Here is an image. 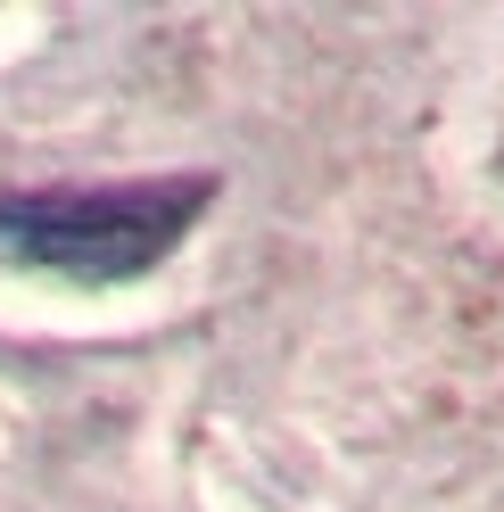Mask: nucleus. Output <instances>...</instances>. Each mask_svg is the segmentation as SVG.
<instances>
[{"mask_svg":"<svg viewBox=\"0 0 504 512\" xmlns=\"http://www.w3.org/2000/svg\"><path fill=\"white\" fill-rule=\"evenodd\" d=\"M207 174L91 182V190H9L0 199V265H34L58 281H141L207 215Z\"/></svg>","mask_w":504,"mask_h":512,"instance_id":"obj_1","label":"nucleus"}]
</instances>
